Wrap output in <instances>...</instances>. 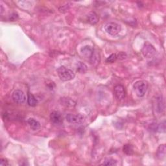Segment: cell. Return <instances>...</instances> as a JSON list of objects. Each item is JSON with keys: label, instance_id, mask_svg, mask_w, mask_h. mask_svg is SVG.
Wrapping results in <instances>:
<instances>
[{"label": "cell", "instance_id": "obj_1", "mask_svg": "<svg viewBox=\"0 0 166 166\" xmlns=\"http://www.w3.org/2000/svg\"><path fill=\"white\" fill-rule=\"evenodd\" d=\"M57 73L59 78L62 81H69L75 77V73L73 71L65 66L59 67L57 69Z\"/></svg>", "mask_w": 166, "mask_h": 166}, {"label": "cell", "instance_id": "obj_2", "mask_svg": "<svg viewBox=\"0 0 166 166\" xmlns=\"http://www.w3.org/2000/svg\"><path fill=\"white\" fill-rule=\"evenodd\" d=\"M134 90L139 97H144L148 89V82L146 81H138L134 84Z\"/></svg>", "mask_w": 166, "mask_h": 166}, {"label": "cell", "instance_id": "obj_3", "mask_svg": "<svg viewBox=\"0 0 166 166\" xmlns=\"http://www.w3.org/2000/svg\"><path fill=\"white\" fill-rule=\"evenodd\" d=\"M105 31L111 36H116L120 33L121 29V27L120 24L116 22H109L105 26Z\"/></svg>", "mask_w": 166, "mask_h": 166}, {"label": "cell", "instance_id": "obj_4", "mask_svg": "<svg viewBox=\"0 0 166 166\" xmlns=\"http://www.w3.org/2000/svg\"><path fill=\"white\" fill-rule=\"evenodd\" d=\"M66 119L67 121L69 122V123L79 124L85 122V117L81 114H69L66 116Z\"/></svg>", "mask_w": 166, "mask_h": 166}, {"label": "cell", "instance_id": "obj_5", "mask_svg": "<svg viewBox=\"0 0 166 166\" xmlns=\"http://www.w3.org/2000/svg\"><path fill=\"white\" fill-rule=\"evenodd\" d=\"M156 50L151 44L145 43L144 46L142 49V53L145 57L146 58H151L155 56L156 54Z\"/></svg>", "mask_w": 166, "mask_h": 166}, {"label": "cell", "instance_id": "obj_6", "mask_svg": "<svg viewBox=\"0 0 166 166\" xmlns=\"http://www.w3.org/2000/svg\"><path fill=\"white\" fill-rule=\"evenodd\" d=\"M114 93L116 98L118 101H121L126 96V92L123 86L121 85H116L114 88Z\"/></svg>", "mask_w": 166, "mask_h": 166}, {"label": "cell", "instance_id": "obj_7", "mask_svg": "<svg viewBox=\"0 0 166 166\" xmlns=\"http://www.w3.org/2000/svg\"><path fill=\"white\" fill-rule=\"evenodd\" d=\"M12 98H13V101L15 103L18 104L23 103L26 100L25 93L20 90H16L13 92V96H12Z\"/></svg>", "mask_w": 166, "mask_h": 166}, {"label": "cell", "instance_id": "obj_8", "mask_svg": "<svg viewBox=\"0 0 166 166\" xmlns=\"http://www.w3.org/2000/svg\"><path fill=\"white\" fill-rule=\"evenodd\" d=\"M154 106H155V109L158 113L162 114L164 111V101L162 96H158L156 97L155 99V103H154Z\"/></svg>", "mask_w": 166, "mask_h": 166}, {"label": "cell", "instance_id": "obj_9", "mask_svg": "<svg viewBox=\"0 0 166 166\" xmlns=\"http://www.w3.org/2000/svg\"><path fill=\"white\" fill-rule=\"evenodd\" d=\"M50 120L53 124H57V125H60L63 122V119L61 114L57 111L51 112L50 115Z\"/></svg>", "mask_w": 166, "mask_h": 166}, {"label": "cell", "instance_id": "obj_10", "mask_svg": "<svg viewBox=\"0 0 166 166\" xmlns=\"http://www.w3.org/2000/svg\"><path fill=\"white\" fill-rule=\"evenodd\" d=\"M88 22L92 25H95L99 22V17L95 12H90L87 16Z\"/></svg>", "mask_w": 166, "mask_h": 166}, {"label": "cell", "instance_id": "obj_11", "mask_svg": "<svg viewBox=\"0 0 166 166\" xmlns=\"http://www.w3.org/2000/svg\"><path fill=\"white\" fill-rule=\"evenodd\" d=\"M27 123L29 124V127L33 130H38L40 129L41 124L37 120H34V118H29L27 120Z\"/></svg>", "mask_w": 166, "mask_h": 166}, {"label": "cell", "instance_id": "obj_12", "mask_svg": "<svg viewBox=\"0 0 166 166\" xmlns=\"http://www.w3.org/2000/svg\"><path fill=\"white\" fill-rule=\"evenodd\" d=\"M81 52L82 54V55H84L86 57H89L91 58L93 54V49L90 46H85L81 48Z\"/></svg>", "mask_w": 166, "mask_h": 166}, {"label": "cell", "instance_id": "obj_13", "mask_svg": "<svg viewBox=\"0 0 166 166\" xmlns=\"http://www.w3.org/2000/svg\"><path fill=\"white\" fill-rule=\"evenodd\" d=\"M165 151H166V147L165 145H160L157 149L156 152V156L158 159L162 160L165 158Z\"/></svg>", "mask_w": 166, "mask_h": 166}, {"label": "cell", "instance_id": "obj_14", "mask_svg": "<svg viewBox=\"0 0 166 166\" xmlns=\"http://www.w3.org/2000/svg\"><path fill=\"white\" fill-rule=\"evenodd\" d=\"M27 103L31 106H35L38 104V101L36 97L29 92L27 93Z\"/></svg>", "mask_w": 166, "mask_h": 166}, {"label": "cell", "instance_id": "obj_15", "mask_svg": "<svg viewBox=\"0 0 166 166\" xmlns=\"http://www.w3.org/2000/svg\"><path fill=\"white\" fill-rule=\"evenodd\" d=\"M123 152L127 155H132L134 153V149L133 147L130 144H126L123 147Z\"/></svg>", "mask_w": 166, "mask_h": 166}, {"label": "cell", "instance_id": "obj_16", "mask_svg": "<svg viewBox=\"0 0 166 166\" xmlns=\"http://www.w3.org/2000/svg\"><path fill=\"white\" fill-rule=\"evenodd\" d=\"M154 130H155V131H157L158 132L164 133L165 132V121H164L161 123L158 124L157 126H156V127H155Z\"/></svg>", "mask_w": 166, "mask_h": 166}, {"label": "cell", "instance_id": "obj_17", "mask_svg": "<svg viewBox=\"0 0 166 166\" xmlns=\"http://www.w3.org/2000/svg\"><path fill=\"white\" fill-rule=\"evenodd\" d=\"M117 164V162L116 160L112 158H106L103 164V165H115Z\"/></svg>", "mask_w": 166, "mask_h": 166}, {"label": "cell", "instance_id": "obj_18", "mask_svg": "<svg viewBox=\"0 0 166 166\" xmlns=\"http://www.w3.org/2000/svg\"><path fill=\"white\" fill-rule=\"evenodd\" d=\"M77 72L81 73H85V72H86L87 71V66L84 63L82 62H79L77 64Z\"/></svg>", "mask_w": 166, "mask_h": 166}, {"label": "cell", "instance_id": "obj_19", "mask_svg": "<svg viewBox=\"0 0 166 166\" xmlns=\"http://www.w3.org/2000/svg\"><path fill=\"white\" fill-rule=\"evenodd\" d=\"M117 58V57L116 54H112L107 58L106 59V62L107 63H113L114 62Z\"/></svg>", "mask_w": 166, "mask_h": 166}, {"label": "cell", "instance_id": "obj_20", "mask_svg": "<svg viewBox=\"0 0 166 166\" xmlns=\"http://www.w3.org/2000/svg\"><path fill=\"white\" fill-rule=\"evenodd\" d=\"M0 165L1 166H8V165H10V164L9 163V161H7V159L2 158L1 160H0Z\"/></svg>", "mask_w": 166, "mask_h": 166}]
</instances>
